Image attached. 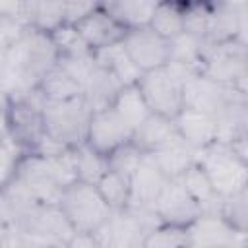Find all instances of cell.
I'll return each mask as SVG.
<instances>
[{
  "instance_id": "cell-1",
  "label": "cell",
  "mask_w": 248,
  "mask_h": 248,
  "mask_svg": "<svg viewBox=\"0 0 248 248\" xmlns=\"http://www.w3.org/2000/svg\"><path fill=\"white\" fill-rule=\"evenodd\" d=\"M196 163L205 170L213 190L221 198L248 188V161L238 157L227 141L215 140L198 149Z\"/></svg>"
},
{
  "instance_id": "cell-2",
  "label": "cell",
  "mask_w": 248,
  "mask_h": 248,
  "mask_svg": "<svg viewBox=\"0 0 248 248\" xmlns=\"http://www.w3.org/2000/svg\"><path fill=\"white\" fill-rule=\"evenodd\" d=\"M58 207L74 227V231L95 232L110 215V207L101 198L95 184L74 180L62 188Z\"/></svg>"
},
{
  "instance_id": "cell-3",
  "label": "cell",
  "mask_w": 248,
  "mask_h": 248,
  "mask_svg": "<svg viewBox=\"0 0 248 248\" xmlns=\"http://www.w3.org/2000/svg\"><path fill=\"white\" fill-rule=\"evenodd\" d=\"M89 116H91V108L83 101V95L62 101L45 99L43 105L45 132L68 147L85 143Z\"/></svg>"
},
{
  "instance_id": "cell-4",
  "label": "cell",
  "mask_w": 248,
  "mask_h": 248,
  "mask_svg": "<svg viewBox=\"0 0 248 248\" xmlns=\"http://www.w3.org/2000/svg\"><path fill=\"white\" fill-rule=\"evenodd\" d=\"M43 105L45 95L39 87H33L25 95L12 99L6 108L8 134L21 147L23 153H31L45 136Z\"/></svg>"
},
{
  "instance_id": "cell-5",
  "label": "cell",
  "mask_w": 248,
  "mask_h": 248,
  "mask_svg": "<svg viewBox=\"0 0 248 248\" xmlns=\"http://www.w3.org/2000/svg\"><path fill=\"white\" fill-rule=\"evenodd\" d=\"M246 60H248L246 43H240L236 39L223 43L207 41L200 74H203L205 78L217 83L232 85L238 91L246 93V78H248Z\"/></svg>"
},
{
  "instance_id": "cell-6",
  "label": "cell",
  "mask_w": 248,
  "mask_h": 248,
  "mask_svg": "<svg viewBox=\"0 0 248 248\" xmlns=\"http://www.w3.org/2000/svg\"><path fill=\"white\" fill-rule=\"evenodd\" d=\"M151 112L174 118L184 107L182 101V79L172 72L169 64L143 72L136 81Z\"/></svg>"
},
{
  "instance_id": "cell-7",
  "label": "cell",
  "mask_w": 248,
  "mask_h": 248,
  "mask_svg": "<svg viewBox=\"0 0 248 248\" xmlns=\"http://www.w3.org/2000/svg\"><path fill=\"white\" fill-rule=\"evenodd\" d=\"M188 246L240 248L248 244L246 231L234 229L219 211H202L186 225Z\"/></svg>"
},
{
  "instance_id": "cell-8",
  "label": "cell",
  "mask_w": 248,
  "mask_h": 248,
  "mask_svg": "<svg viewBox=\"0 0 248 248\" xmlns=\"http://www.w3.org/2000/svg\"><path fill=\"white\" fill-rule=\"evenodd\" d=\"M182 101L184 107L217 114L231 101H246V93L238 91L232 85L217 83L203 74H194L182 83Z\"/></svg>"
},
{
  "instance_id": "cell-9",
  "label": "cell",
  "mask_w": 248,
  "mask_h": 248,
  "mask_svg": "<svg viewBox=\"0 0 248 248\" xmlns=\"http://www.w3.org/2000/svg\"><path fill=\"white\" fill-rule=\"evenodd\" d=\"M120 45L141 74L161 68L169 62V39L161 37L149 25L126 29Z\"/></svg>"
},
{
  "instance_id": "cell-10",
  "label": "cell",
  "mask_w": 248,
  "mask_h": 248,
  "mask_svg": "<svg viewBox=\"0 0 248 248\" xmlns=\"http://www.w3.org/2000/svg\"><path fill=\"white\" fill-rule=\"evenodd\" d=\"M130 140H132V130L120 120V116L114 112L112 107L91 112L85 134V143L91 149L107 157L112 149L120 147Z\"/></svg>"
},
{
  "instance_id": "cell-11",
  "label": "cell",
  "mask_w": 248,
  "mask_h": 248,
  "mask_svg": "<svg viewBox=\"0 0 248 248\" xmlns=\"http://www.w3.org/2000/svg\"><path fill=\"white\" fill-rule=\"evenodd\" d=\"M153 209L161 223H170L180 227H186L202 213L200 205L186 192V188L178 178H169L165 182V186L161 188L159 196L153 202Z\"/></svg>"
},
{
  "instance_id": "cell-12",
  "label": "cell",
  "mask_w": 248,
  "mask_h": 248,
  "mask_svg": "<svg viewBox=\"0 0 248 248\" xmlns=\"http://www.w3.org/2000/svg\"><path fill=\"white\" fill-rule=\"evenodd\" d=\"M99 246H114V248H138L143 244L145 229L138 223V219L124 207L118 211H110L107 221L93 232Z\"/></svg>"
},
{
  "instance_id": "cell-13",
  "label": "cell",
  "mask_w": 248,
  "mask_h": 248,
  "mask_svg": "<svg viewBox=\"0 0 248 248\" xmlns=\"http://www.w3.org/2000/svg\"><path fill=\"white\" fill-rule=\"evenodd\" d=\"M74 25L91 50H99L108 45L120 43L126 33V27L103 6H95L87 16H83Z\"/></svg>"
},
{
  "instance_id": "cell-14",
  "label": "cell",
  "mask_w": 248,
  "mask_h": 248,
  "mask_svg": "<svg viewBox=\"0 0 248 248\" xmlns=\"http://www.w3.org/2000/svg\"><path fill=\"white\" fill-rule=\"evenodd\" d=\"M172 122L178 136L196 151L217 140V120L209 112L182 107Z\"/></svg>"
},
{
  "instance_id": "cell-15",
  "label": "cell",
  "mask_w": 248,
  "mask_h": 248,
  "mask_svg": "<svg viewBox=\"0 0 248 248\" xmlns=\"http://www.w3.org/2000/svg\"><path fill=\"white\" fill-rule=\"evenodd\" d=\"M169 176L159 169L149 153H143L140 165L130 176V202L128 205H153Z\"/></svg>"
},
{
  "instance_id": "cell-16",
  "label": "cell",
  "mask_w": 248,
  "mask_h": 248,
  "mask_svg": "<svg viewBox=\"0 0 248 248\" xmlns=\"http://www.w3.org/2000/svg\"><path fill=\"white\" fill-rule=\"evenodd\" d=\"M124 85L114 78V74H110L107 68H103L95 62L91 74L87 76V79L83 83V101L87 103L91 112L107 108L112 105L114 97L118 95V91Z\"/></svg>"
},
{
  "instance_id": "cell-17",
  "label": "cell",
  "mask_w": 248,
  "mask_h": 248,
  "mask_svg": "<svg viewBox=\"0 0 248 248\" xmlns=\"http://www.w3.org/2000/svg\"><path fill=\"white\" fill-rule=\"evenodd\" d=\"M178 136L172 118L157 114V112H149L147 118L134 130L132 134V141L143 151V153H151L159 147H163L165 143H169L170 140H174Z\"/></svg>"
},
{
  "instance_id": "cell-18",
  "label": "cell",
  "mask_w": 248,
  "mask_h": 248,
  "mask_svg": "<svg viewBox=\"0 0 248 248\" xmlns=\"http://www.w3.org/2000/svg\"><path fill=\"white\" fill-rule=\"evenodd\" d=\"M149 155L169 178L180 176L192 163H196V149L190 147L180 136H176L163 147L151 151Z\"/></svg>"
},
{
  "instance_id": "cell-19",
  "label": "cell",
  "mask_w": 248,
  "mask_h": 248,
  "mask_svg": "<svg viewBox=\"0 0 248 248\" xmlns=\"http://www.w3.org/2000/svg\"><path fill=\"white\" fill-rule=\"evenodd\" d=\"M176 178L182 182V186L186 188V192L196 200V203L200 205L202 211H219L223 198L213 190V186H211L205 170L198 163H192Z\"/></svg>"
},
{
  "instance_id": "cell-20",
  "label": "cell",
  "mask_w": 248,
  "mask_h": 248,
  "mask_svg": "<svg viewBox=\"0 0 248 248\" xmlns=\"http://www.w3.org/2000/svg\"><path fill=\"white\" fill-rule=\"evenodd\" d=\"M93 58L99 66H103L110 74H114V78L122 85H132L141 76L140 68L132 62V58L126 54V50L120 43H114V45H108L105 48L93 50Z\"/></svg>"
},
{
  "instance_id": "cell-21",
  "label": "cell",
  "mask_w": 248,
  "mask_h": 248,
  "mask_svg": "<svg viewBox=\"0 0 248 248\" xmlns=\"http://www.w3.org/2000/svg\"><path fill=\"white\" fill-rule=\"evenodd\" d=\"M107 8L126 29L143 27L149 23L159 0H97Z\"/></svg>"
},
{
  "instance_id": "cell-22",
  "label": "cell",
  "mask_w": 248,
  "mask_h": 248,
  "mask_svg": "<svg viewBox=\"0 0 248 248\" xmlns=\"http://www.w3.org/2000/svg\"><path fill=\"white\" fill-rule=\"evenodd\" d=\"M205 45H207L205 39L196 37L188 31H182L176 37L169 39V62L178 64V66H186V68L200 74Z\"/></svg>"
},
{
  "instance_id": "cell-23",
  "label": "cell",
  "mask_w": 248,
  "mask_h": 248,
  "mask_svg": "<svg viewBox=\"0 0 248 248\" xmlns=\"http://www.w3.org/2000/svg\"><path fill=\"white\" fill-rule=\"evenodd\" d=\"M110 107L120 116V120L132 130V134L147 118V114L151 112L149 107H147V103H145V99H143V95H141V91L138 89L136 83L124 85L118 91V95L114 97V101H112Z\"/></svg>"
},
{
  "instance_id": "cell-24",
  "label": "cell",
  "mask_w": 248,
  "mask_h": 248,
  "mask_svg": "<svg viewBox=\"0 0 248 248\" xmlns=\"http://www.w3.org/2000/svg\"><path fill=\"white\" fill-rule=\"evenodd\" d=\"M46 101H62L83 95V87L79 81H76L66 70H62L58 64H54L39 81L37 85Z\"/></svg>"
},
{
  "instance_id": "cell-25",
  "label": "cell",
  "mask_w": 248,
  "mask_h": 248,
  "mask_svg": "<svg viewBox=\"0 0 248 248\" xmlns=\"http://www.w3.org/2000/svg\"><path fill=\"white\" fill-rule=\"evenodd\" d=\"M182 10L184 4L178 0H159L147 25L161 37L172 39L182 33Z\"/></svg>"
},
{
  "instance_id": "cell-26",
  "label": "cell",
  "mask_w": 248,
  "mask_h": 248,
  "mask_svg": "<svg viewBox=\"0 0 248 248\" xmlns=\"http://www.w3.org/2000/svg\"><path fill=\"white\" fill-rule=\"evenodd\" d=\"M101 198L107 202V205L112 211L124 209L130 202V178H126L124 174L107 169L105 174L95 182Z\"/></svg>"
},
{
  "instance_id": "cell-27",
  "label": "cell",
  "mask_w": 248,
  "mask_h": 248,
  "mask_svg": "<svg viewBox=\"0 0 248 248\" xmlns=\"http://www.w3.org/2000/svg\"><path fill=\"white\" fill-rule=\"evenodd\" d=\"M72 153H74V165H76L78 180L95 184L105 174V170L108 169L107 157L101 155L99 151L91 149L87 143H79V145L72 147Z\"/></svg>"
},
{
  "instance_id": "cell-28",
  "label": "cell",
  "mask_w": 248,
  "mask_h": 248,
  "mask_svg": "<svg viewBox=\"0 0 248 248\" xmlns=\"http://www.w3.org/2000/svg\"><path fill=\"white\" fill-rule=\"evenodd\" d=\"M58 56H85V54H93V50L87 46V43L83 41V37L79 35V31L76 29L74 23H60L58 27H54L52 31H48Z\"/></svg>"
},
{
  "instance_id": "cell-29",
  "label": "cell",
  "mask_w": 248,
  "mask_h": 248,
  "mask_svg": "<svg viewBox=\"0 0 248 248\" xmlns=\"http://www.w3.org/2000/svg\"><path fill=\"white\" fill-rule=\"evenodd\" d=\"M141 246H145V248H180V246H188L186 227L170 225V223H159L157 227H153L145 234Z\"/></svg>"
},
{
  "instance_id": "cell-30",
  "label": "cell",
  "mask_w": 248,
  "mask_h": 248,
  "mask_svg": "<svg viewBox=\"0 0 248 248\" xmlns=\"http://www.w3.org/2000/svg\"><path fill=\"white\" fill-rule=\"evenodd\" d=\"M219 213L238 231L248 229V188L225 196L221 200Z\"/></svg>"
},
{
  "instance_id": "cell-31",
  "label": "cell",
  "mask_w": 248,
  "mask_h": 248,
  "mask_svg": "<svg viewBox=\"0 0 248 248\" xmlns=\"http://www.w3.org/2000/svg\"><path fill=\"white\" fill-rule=\"evenodd\" d=\"M141 157H143V151L130 140L107 155V165L110 170H116V172L124 174L126 178H130L132 172L136 170V167L140 165Z\"/></svg>"
},
{
  "instance_id": "cell-32",
  "label": "cell",
  "mask_w": 248,
  "mask_h": 248,
  "mask_svg": "<svg viewBox=\"0 0 248 248\" xmlns=\"http://www.w3.org/2000/svg\"><path fill=\"white\" fill-rule=\"evenodd\" d=\"M21 157H23V151L10 138V134L2 136L0 138V188H4L14 178Z\"/></svg>"
},
{
  "instance_id": "cell-33",
  "label": "cell",
  "mask_w": 248,
  "mask_h": 248,
  "mask_svg": "<svg viewBox=\"0 0 248 248\" xmlns=\"http://www.w3.org/2000/svg\"><path fill=\"white\" fill-rule=\"evenodd\" d=\"M25 27H29V25H25L19 19H12V17L0 16V52L8 50L23 35Z\"/></svg>"
},
{
  "instance_id": "cell-34",
  "label": "cell",
  "mask_w": 248,
  "mask_h": 248,
  "mask_svg": "<svg viewBox=\"0 0 248 248\" xmlns=\"http://www.w3.org/2000/svg\"><path fill=\"white\" fill-rule=\"evenodd\" d=\"M97 4V0H64V23H76L87 16Z\"/></svg>"
},
{
  "instance_id": "cell-35",
  "label": "cell",
  "mask_w": 248,
  "mask_h": 248,
  "mask_svg": "<svg viewBox=\"0 0 248 248\" xmlns=\"http://www.w3.org/2000/svg\"><path fill=\"white\" fill-rule=\"evenodd\" d=\"M25 2L27 0H0V16L23 21L25 16ZM25 23V21H23Z\"/></svg>"
},
{
  "instance_id": "cell-36",
  "label": "cell",
  "mask_w": 248,
  "mask_h": 248,
  "mask_svg": "<svg viewBox=\"0 0 248 248\" xmlns=\"http://www.w3.org/2000/svg\"><path fill=\"white\" fill-rule=\"evenodd\" d=\"M211 2L225 4V6H231V8H248V0H211Z\"/></svg>"
},
{
  "instance_id": "cell-37",
  "label": "cell",
  "mask_w": 248,
  "mask_h": 248,
  "mask_svg": "<svg viewBox=\"0 0 248 248\" xmlns=\"http://www.w3.org/2000/svg\"><path fill=\"white\" fill-rule=\"evenodd\" d=\"M8 134V122H6V110H0V138Z\"/></svg>"
},
{
  "instance_id": "cell-38",
  "label": "cell",
  "mask_w": 248,
  "mask_h": 248,
  "mask_svg": "<svg viewBox=\"0 0 248 248\" xmlns=\"http://www.w3.org/2000/svg\"><path fill=\"white\" fill-rule=\"evenodd\" d=\"M8 229H10V225H6L4 221H0V246H4V238L8 234Z\"/></svg>"
},
{
  "instance_id": "cell-39",
  "label": "cell",
  "mask_w": 248,
  "mask_h": 248,
  "mask_svg": "<svg viewBox=\"0 0 248 248\" xmlns=\"http://www.w3.org/2000/svg\"><path fill=\"white\" fill-rule=\"evenodd\" d=\"M178 2H182V4H186V2H192V0H178Z\"/></svg>"
},
{
  "instance_id": "cell-40",
  "label": "cell",
  "mask_w": 248,
  "mask_h": 248,
  "mask_svg": "<svg viewBox=\"0 0 248 248\" xmlns=\"http://www.w3.org/2000/svg\"><path fill=\"white\" fill-rule=\"evenodd\" d=\"M0 68H2V52H0Z\"/></svg>"
}]
</instances>
